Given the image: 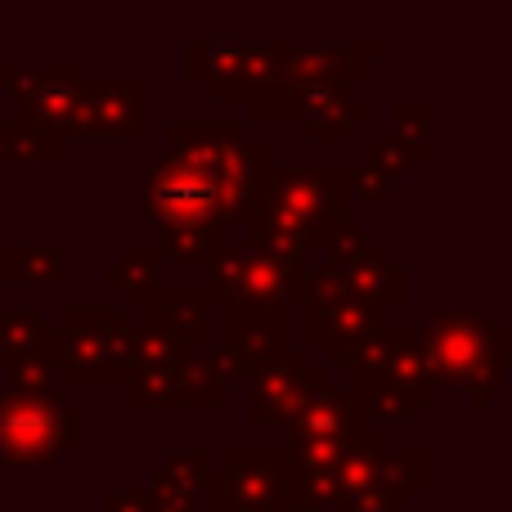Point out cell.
<instances>
[{
    "label": "cell",
    "instance_id": "cell-1",
    "mask_svg": "<svg viewBox=\"0 0 512 512\" xmlns=\"http://www.w3.org/2000/svg\"><path fill=\"white\" fill-rule=\"evenodd\" d=\"M414 351L432 387L463 391L477 409H490L508 391L512 328L486 310L441 306L414 333Z\"/></svg>",
    "mask_w": 512,
    "mask_h": 512
},
{
    "label": "cell",
    "instance_id": "cell-2",
    "mask_svg": "<svg viewBox=\"0 0 512 512\" xmlns=\"http://www.w3.org/2000/svg\"><path fill=\"white\" fill-rule=\"evenodd\" d=\"M346 369V405L360 423H409L418 409L432 405V382H427L423 364L414 351V333L405 324H387L382 333H373Z\"/></svg>",
    "mask_w": 512,
    "mask_h": 512
},
{
    "label": "cell",
    "instance_id": "cell-3",
    "mask_svg": "<svg viewBox=\"0 0 512 512\" xmlns=\"http://www.w3.org/2000/svg\"><path fill=\"white\" fill-rule=\"evenodd\" d=\"M391 450V432L378 423H346L342 432L292 445V512H337L364 486L369 468Z\"/></svg>",
    "mask_w": 512,
    "mask_h": 512
},
{
    "label": "cell",
    "instance_id": "cell-4",
    "mask_svg": "<svg viewBox=\"0 0 512 512\" xmlns=\"http://www.w3.org/2000/svg\"><path fill=\"white\" fill-rule=\"evenodd\" d=\"M382 301L391 310H405L414 297V274L409 265H396L391 248L369 243L355 225L328 239L324 261L306 265L301 274V306H319V301Z\"/></svg>",
    "mask_w": 512,
    "mask_h": 512
},
{
    "label": "cell",
    "instance_id": "cell-5",
    "mask_svg": "<svg viewBox=\"0 0 512 512\" xmlns=\"http://www.w3.org/2000/svg\"><path fill=\"white\" fill-rule=\"evenodd\" d=\"M86 445V414L63 391L0 387V472L54 468L63 454Z\"/></svg>",
    "mask_w": 512,
    "mask_h": 512
},
{
    "label": "cell",
    "instance_id": "cell-6",
    "mask_svg": "<svg viewBox=\"0 0 512 512\" xmlns=\"http://www.w3.org/2000/svg\"><path fill=\"white\" fill-rule=\"evenodd\" d=\"M54 360L63 391L122 387L131 369V315L126 306H63L54 324Z\"/></svg>",
    "mask_w": 512,
    "mask_h": 512
},
{
    "label": "cell",
    "instance_id": "cell-7",
    "mask_svg": "<svg viewBox=\"0 0 512 512\" xmlns=\"http://www.w3.org/2000/svg\"><path fill=\"white\" fill-rule=\"evenodd\" d=\"M248 203L270 207L306 239L310 252H324L342 225H351V198L333 167H297V162H265Z\"/></svg>",
    "mask_w": 512,
    "mask_h": 512
},
{
    "label": "cell",
    "instance_id": "cell-8",
    "mask_svg": "<svg viewBox=\"0 0 512 512\" xmlns=\"http://www.w3.org/2000/svg\"><path fill=\"white\" fill-rule=\"evenodd\" d=\"M185 77L207 90V99H261L292 90L288 45L256 41V45H225V41H194L185 45Z\"/></svg>",
    "mask_w": 512,
    "mask_h": 512
},
{
    "label": "cell",
    "instance_id": "cell-9",
    "mask_svg": "<svg viewBox=\"0 0 512 512\" xmlns=\"http://www.w3.org/2000/svg\"><path fill=\"white\" fill-rule=\"evenodd\" d=\"M243 207L248 198L239 189L221 185L216 176L171 158V153L144 167V216L158 230L167 225H234Z\"/></svg>",
    "mask_w": 512,
    "mask_h": 512
},
{
    "label": "cell",
    "instance_id": "cell-10",
    "mask_svg": "<svg viewBox=\"0 0 512 512\" xmlns=\"http://www.w3.org/2000/svg\"><path fill=\"white\" fill-rule=\"evenodd\" d=\"M167 153L189 167L216 176L221 185L239 189L243 198H252V185L261 176V167L270 162L261 140H252L248 126H225V122H167L162 126Z\"/></svg>",
    "mask_w": 512,
    "mask_h": 512
},
{
    "label": "cell",
    "instance_id": "cell-11",
    "mask_svg": "<svg viewBox=\"0 0 512 512\" xmlns=\"http://www.w3.org/2000/svg\"><path fill=\"white\" fill-rule=\"evenodd\" d=\"M9 104H18V117L41 131L59 135H77V113H81V95H86V72L72 59H54V63H5L0 68Z\"/></svg>",
    "mask_w": 512,
    "mask_h": 512
},
{
    "label": "cell",
    "instance_id": "cell-12",
    "mask_svg": "<svg viewBox=\"0 0 512 512\" xmlns=\"http://www.w3.org/2000/svg\"><path fill=\"white\" fill-rule=\"evenodd\" d=\"M216 512H292V463L288 450L234 445L221 468H212Z\"/></svg>",
    "mask_w": 512,
    "mask_h": 512
},
{
    "label": "cell",
    "instance_id": "cell-13",
    "mask_svg": "<svg viewBox=\"0 0 512 512\" xmlns=\"http://www.w3.org/2000/svg\"><path fill=\"white\" fill-rule=\"evenodd\" d=\"M207 288L221 297V306L230 301H274V306H301V274L306 265H279L270 256L252 252L248 243H221L203 261Z\"/></svg>",
    "mask_w": 512,
    "mask_h": 512
},
{
    "label": "cell",
    "instance_id": "cell-14",
    "mask_svg": "<svg viewBox=\"0 0 512 512\" xmlns=\"http://www.w3.org/2000/svg\"><path fill=\"white\" fill-rule=\"evenodd\" d=\"M387 324H396V310L382 301H319V306H306V351L324 355L328 369H342Z\"/></svg>",
    "mask_w": 512,
    "mask_h": 512
},
{
    "label": "cell",
    "instance_id": "cell-15",
    "mask_svg": "<svg viewBox=\"0 0 512 512\" xmlns=\"http://www.w3.org/2000/svg\"><path fill=\"white\" fill-rule=\"evenodd\" d=\"M306 364L310 351L306 346H283V351L256 360L248 373H243V387H248V432H261V427H279L288 418V409L297 405L301 382H306Z\"/></svg>",
    "mask_w": 512,
    "mask_h": 512
},
{
    "label": "cell",
    "instance_id": "cell-16",
    "mask_svg": "<svg viewBox=\"0 0 512 512\" xmlns=\"http://www.w3.org/2000/svg\"><path fill=\"white\" fill-rule=\"evenodd\" d=\"M432 486V454L427 450H387L369 468L364 486L337 512H405Z\"/></svg>",
    "mask_w": 512,
    "mask_h": 512
},
{
    "label": "cell",
    "instance_id": "cell-17",
    "mask_svg": "<svg viewBox=\"0 0 512 512\" xmlns=\"http://www.w3.org/2000/svg\"><path fill=\"white\" fill-rule=\"evenodd\" d=\"M77 135H95V140H113V144H140L144 86L140 81H86Z\"/></svg>",
    "mask_w": 512,
    "mask_h": 512
},
{
    "label": "cell",
    "instance_id": "cell-18",
    "mask_svg": "<svg viewBox=\"0 0 512 512\" xmlns=\"http://www.w3.org/2000/svg\"><path fill=\"white\" fill-rule=\"evenodd\" d=\"M149 499L158 512H216V490H212V459L198 445L185 450H167L158 472L149 477Z\"/></svg>",
    "mask_w": 512,
    "mask_h": 512
},
{
    "label": "cell",
    "instance_id": "cell-19",
    "mask_svg": "<svg viewBox=\"0 0 512 512\" xmlns=\"http://www.w3.org/2000/svg\"><path fill=\"white\" fill-rule=\"evenodd\" d=\"M346 423H355V414H351V405H346V391L333 387V369H328V364H306V382H301L297 405H292L288 418L279 423L283 436H288L283 450L319 441V436H333V432H342Z\"/></svg>",
    "mask_w": 512,
    "mask_h": 512
},
{
    "label": "cell",
    "instance_id": "cell-20",
    "mask_svg": "<svg viewBox=\"0 0 512 512\" xmlns=\"http://www.w3.org/2000/svg\"><path fill=\"white\" fill-rule=\"evenodd\" d=\"M234 382H243V369L225 346L203 342L194 351H180L171 378V409H221Z\"/></svg>",
    "mask_w": 512,
    "mask_h": 512
},
{
    "label": "cell",
    "instance_id": "cell-21",
    "mask_svg": "<svg viewBox=\"0 0 512 512\" xmlns=\"http://www.w3.org/2000/svg\"><path fill=\"white\" fill-rule=\"evenodd\" d=\"M288 342V306H274V301H230L225 306V351L234 355L243 373L256 360L283 351Z\"/></svg>",
    "mask_w": 512,
    "mask_h": 512
},
{
    "label": "cell",
    "instance_id": "cell-22",
    "mask_svg": "<svg viewBox=\"0 0 512 512\" xmlns=\"http://www.w3.org/2000/svg\"><path fill=\"white\" fill-rule=\"evenodd\" d=\"M212 306H221V297H216L207 283L203 288H171V283H162L140 310H144V319H153V324L167 328L185 351H194V346L207 342V310Z\"/></svg>",
    "mask_w": 512,
    "mask_h": 512
},
{
    "label": "cell",
    "instance_id": "cell-23",
    "mask_svg": "<svg viewBox=\"0 0 512 512\" xmlns=\"http://www.w3.org/2000/svg\"><path fill=\"white\" fill-rule=\"evenodd\" d=\"M23 364H54V324L36 306H18L0 315V369H23Z\"/></svg>",
    "mask_w": 512,
    "mask_h": 512
},
{
    "label": "cell",
    "instance_id": "cell-24",
    "mask_svg": "<svg viewBox=\"0 0 512 512\" xmlns=\"http://www.w3.org/2000/svg\"><path fill=\"white\" fill-rule=\"evenodd\" d=\"M162 265H167V252L158 243H126L117 261L104 265V283L117 288L122 306H144L162 288Z\"/></svg>",
    "mask_w": 512,
    "mask_h": 512
},
{
    "label": "cell",
    "instance_id": "cell-25",
    "mask_svg": "<svg viewBox=\"0 0 512 512\" xmlns=\"http://www.w3.org/2000/svg\"><path fill=\"white\" fill-rule=\"evenodd\" d=\"M0 283L5 288H59L63 248L59 243H5L0 248Z\"/></svg>",
    "mask_w": 512,
    "mask_h": 512
},
{
    "label": "cell",
    "instance_id": "cell-26",
    "mask_svg": "<svg viewBox=\"0 0 512 512\" xmlns=\"http://www.w3.org/2000/svg\"><path fill=\"white\" fill-rule=\"evenodd\" d=\"M0 149H5V167L9 162H18V167H59L63 162V140L50 131H41V126L32 122H5L0 126Z\"/></svg>",
    "mask_w": 512,
    "mask_h": 512
},
{
    "label": "cell",
    "instance_id": "cell-27",
    "mask_svg": "<svg viewBox=\"0 0 512 512\" xmlns=\"http://www.w3.org/2000/svg\"><path fill=\"white\" fill-rule=\"evenodd\" d=\"M221 243H230V225H167L158 248L167 252V261L203 265Z\"/></svg>",
    "mask_w": 512,
    "mask_h": 512
},
{
    "label": "cell",
    "instance_id": "cell-28",
    "mask_svg": "<svg viewBox=\"0 0 512 512\" xmlns=\"http://www.w3.org/2000/svg\"><path fill=\"white\" fill-rule=\"evenodd\" d=\"M369 117H373L369 104H360L355 95H346V99H337V104L310 113L301 126H306V140L310 144H342V140H351V131L360 122H369Z\"/></svg>",
    "mask_w": 512,
    "mask_h": 512
},
{
    "label": "cell",
    "instance_id": "cell-29",
    "mask_svg": "<svg viewBox=\"0 0 512 512\" xmlns=\"http://www.w3.org/2000/svg\"><path fill=\"white\" fill-rule=\"evenodd\" d=\"M423 162H432V149H427V144H409V140H396V135L369 144V167L378 171L387 185H396L400 176H409V171L423 167Z\"/></svg>",
    "mask_w": 512,
    "mask_h": 512
},
{
    "label": "cell",
    "instance_id": "cell-30",
    "mask_svg": "<svg viewBox=\"0 0 512 512\" xmlns=\"http://www.w3.org/2000/svg\"><path fill=\"white\" fill-rule=\"evenodd\" d=\"M333 171H337V180H342V189H346V198H360V203H391V189L396 185H387V180L378 176V171L369 167V162H333Z\"/></svg>",
    "mask_w": 512,
    "mask_h": 512
},
{
    "label": "cell",
    "instance_id": "cell-31",
    "mask_svg": "<svg viewBox=\"0 0 512 512\" xmlns=\"http://www.w3.org/2000/svg\"><path fill=\"white\" fill-rule=\"evenodd\" d=\"M427 126H432V108L423 99H400L391 104V135L396 140H409V144H427Z\"/></svg>",
    "mask_w": 512,
    "mask_h": 512
},
{
    "label": "cell",
    "instance_id": "cell-32",
    "mask_svg": "<svg viewBox=\"0 0 512 512\" xmlns=\"http://www.w3.org/2000/svg\"><path fill=\"white\" fill-rule=\"evenodd\" d=\"M99 512H158L149 499V490L135 486V490H104L99 495Z\"/></svg>",
    "mask_w": 512,
    "mask_h": 512
},
{
    "label": "cell",
    "instance_id": "cell-33",
    "mask_svg": "<svg viewBox=\"0 0 512 512\" xmlns=\"http://www.w3.org/2000/svg\"><path fill=\"white\" fill-rule=\"evenodd\" d=\"M0 126H5V108H0ZM0 180H5V149H0Z\"/></svg>",
    "mask_w": 512,
    "mask_h": 512
},
{
    "label": "cell",
    "instance_id": "cell-34",
    "mask_svg": "<svg viewBox=\"0 0 512 512\" xmlns=\"http://www.w3.org/2000/svg\"><path fill=\"white\" fill-rule=\"evenodd\" d=\"M0 512H5V472H0Z\"/></svg>",
    "mask_w": 512,
    "mask_h": 512
},
{
    "label": "cell",
    "instance_id": "cell-35",
    "mask_svg": "<svg viewBox=\"0 0 512 512\" xmlns=\"http://www.w3.org/2000/svg\"><path fill=\"white\" fill-rule=\"evenodd\" d=\"M68 512H77V508H68Z\"/></svg>",
    "mask_w": 512,
    "mask_h": 512
}]
</instances>
